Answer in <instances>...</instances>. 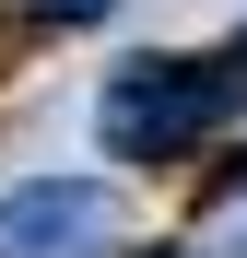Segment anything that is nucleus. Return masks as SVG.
Returning a JSON list of instances; mask_svg holds the SVG:
<instances>
[{"label": "nucleus", "mask_w": 247, "mask_h": 258, "mask_svg": "<svg viewBox=\"0 0 247 258\" xmlns=\"http://www.w3.org/2000/svg\"><path fill=\"white\" fill-rule=\"evenodd\" d=\"M224 106H235V82H224L212 59H188V47H141V59L106 71V94H94V141H106V164H188V153L224 129Z\"/></svg>", "instance_id": "f257e3e1"}, {"label": "nucleus", "mask_w": 247, "mask_h": 258, "mask_svg": "<svg viewBox=\"0 0 247 258\" xmlns=\"http://www.w3.org/2000/svg\"><path fill=\"white\" fill-rule=\"evenodd\" d=\"M0 258H130L106 176H24L0 188Z\"/></svg>", "instance_id": "f03ea898"}, {"label": "nucleus", "mask_w": 247, "mask_h": 258, "mask_svg": "<svg viewBox=\"0 0 247 258\" xmlns=\"http://www.w3.org/2000/svg\"><path fill=\"white\" fill-rule=\"evenodd\" d=\"M12 12H24V24H47V35H94L118 0H12Z\"/></svg>", "instance_id": "7ed1b4c3"}, {"label": "nucleus", "mask_w": 247, "mask_h": 258, "mask_svg": "<svg viewBox=\"0 0 247 258\" xmlns=\"http://www.w3.org/2000/svg\"><path fill=\"white\" fill-rule=\"evenodd\" d=\"M224 82H247V24H235V47H224Z\"/></svg>", "instance_id": "20e7f679"}, {"label": "nucleus", "mask_w": 247, "mask_h": 258, "mask_svg": "<svg viewBox=\"0 0 247 258\" xmlns=\"http://www.w3.org/2000/svg\"><path fill=\"white\" fill-rule=\"evenodd\" d=\"M153 258H200V246H153Z\"/></svg>", "instance_id": "39448f33"}]
</instances>
